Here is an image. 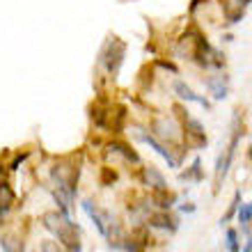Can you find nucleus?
<instances>
[{"instance_id":"1","label":"nucleus","mask_w":252,"mask_h":252,"mask_svg":"<svg viewBox=\"0 0 252 252\" xmlns=\"http://www.w3.org/2000/svg\"><path fill=\"white\" fill-rule=\"evenodd\" d=\"M41 222L46 229L58 236L62 246H64L66 252H80L83 246H80V236H78V227L71 222L69 216H64L62 211H46L41 216Z\"/></svg>"},{"instance_id":"2","label":"nucleus","mask_w":252,"mask_h":252,"mask_svg":"<svg viewBox=\"0 0 252 252\" xmlns=\"http://www.w3.org/2000/svg\"><path fill=\"white\" fill-rule=\"evenodd\" d=\"M78 174H80V167L76 165H66V163H60L51 170V177L55 181V190L66 195L69 199L76 197V184H78Z\"/></svg>"},{"instance_id":"3","label":"nucleus","mask_w":252,"mask_h":252,"mask_svg":"<svg viewBox=\"0 0 252 252\" xmlns=\"http://www.w3.org/2000/svg\"><path fill=\"white\" fill-rule=\"evenodd\" d=\"M124 53H126V44L120 39H110L106 44V48H103V53H101V64L108 69V73H117L120 71V64L122 60H124Z\"/></svg>"},{"instance_id":"4","label":"nucleus","mask_w":252,"mask_h":252,"mask_svg":"<svg viewBox=\"0 0 252 252\" xmlns=\"http://www.w3.org/2000/svg\"><path fill=\"white\" fill-rule=\"evenodd\" d=\"M133 135H135V140H140V142H145V145H149L154 149V152L158 154V156H163V158L167 160V165L170 167H179V158L172 154V149H167L163 142H158V140L154 138L152 133L142 131V128H133Z\"/></svg>"},{"instance_id":"5","label":"nucleus","mask_w":252,"mask_h":252,"mask_svg":"<svg viewBox=\"0 0 252 252\" xmlns=\"http://www.w3.org/2000/svg\"><path fill=\"white\" fill-rule=\"evenodd\" d=\"M83 211L90 216V218L94 220V225H96V229H99V234L101 236H108V232H110V227H113V222L115 220L110 218V213L108 211H101L96 204H92L90 199H83Z\"/></svg>"},{"instance_id":"6","label":"nucleus","mask_w":252,"mask_h":252,"mask_svg":"<svg viewBox=\"0 0 252 252\" xmlns=\"http://www.w3.org/2000/svg\"><path fill=\"white\" fill-rule=\"evenodd\" d=\"M152 131L154 135H158V138L167 140V142H179L181 138V126L172 120V117H158V120L152 124Z\"/></svg>"},{"instance_id":"7","label":"nucleus","mask_w":252,"mask_h":252,"mask_svg":"<svg viewBox=\"0 0 252 252\" xmlns=\"http://www.w3.org/2000/svg\"><path fill=\"white\" fill-rule=\"evenodd\" d=\"M184 135H186V142L190 147H206V133H204V126L199 124L197 120H192L190 115L184 117Z\"/></svg>"},{"instance_id":"8","label":"nucleus","mask_w":252,"mask_h":252,"mask_svg":"<svg viewBox=\"0 0 252 252\" xmlns=\"http://www.w3.org/2000/svg\"><path fill=\"white\" fill-rule=\"evenodd\" d=\"M147 225L156 227V229H165V232H177V218L170 216L167 211H158V213H149L147 216Z\"/></svg>"},{"instance_id":"9","label":"nucleus","mask_w":252,"mask_h":252,"mask_svg":"<svg viewBox=\"0 0 252 252\" xmlns=\"http://www.w3.org/2000/svg\"><path fill=\"white\" fill-rule=\"evenodd\" d=\"M206 87L211 92L213 99H225L227 92H229V83H227V76L225 73H216V76H209L206 78Z\"/></svg>"},{"instance_id":"10","label":"nucleus","mask_w":252,"mask_h":252,"mask_svg":"<svg viewBox=\"0 0 252 252\" xmlns=\"http://www.w3.org/2000/svg\"><path fill=\"white\" fill-rule=\"evenodd\" d=\"M174 92H177V96H179L181 101H188V103H199L202 108H211V103H209L204 96H199V94L192 92L184 80H177V83H174Z\"/></svg>"},{"instance_id":"11","label":"nucleus","mask_w":252,"mask_h":252,"mask_svg":"<svg viewBox=\"0 0 252 252\" xmlns=\"http://www.w3.org/2000/svg\"><path fill=\"white\" fill-rule=\"evenodd\" d=\"M154 206H158L160 211H170L174 204H177V195L172 190H167V188H160V190H152L149 195Z\"/></svg>"},{"instance_id":"12","label":"nucleus","mask_w":252,"mask_h":252,"mask_svg":"<svg viewBox=\"0 0 252 252\" xmlns=\"http://www.w3.org/2000/svg\"><path fill=\"white\" fill-rule=\"evenodd\" d=\"M142 184L145 186H149L152 190H160V188H167L165 184V177L156 170V167H142Z\"/></svg>"},{"instance_id":"13","label":"nucleus","mask_w":252,"mask_h":252,"mask_svg":"<svg viewBox=\"0 0 252 252\" xmlns=\"http://www.w3.org/2000/svg\"><path fill=\"white\" fill-rule=\"evenodd\" d=\"M14 199H16V195H14L12 186H9L7 181H0V218H2L9 209H12Z\"/></svg>"},{"instance_id":"14","label":"nucleus","mask_w":252,"mask_h":252,"mask_svg":"<svg viewBox=\"0 0 252 252\" xmlns=\"http://www.w3.org/2000/svg\"><path fill=\"white\" fill-rule=\"evenodd\" d=\"M108 149H110L113 154H120V156H124V158L131 160V163H140V156L133 152V149L126 145V142H110V145H108Z\"/></svg>"},{"instance_id":"15","label":"nucleus","mask_w":252,"mask_h":252,"mask_svg":"<svg viewBox=\"0 0 252 252\" xmlns=\"http://www.w3.org/2000/svg\"><path fill=\"white\" fill-rule=\"evenodd\" d=\"M236 218H239L241 227L243 229H248L252 222V202H248V204H239V211H236Z\"/></svg>"},{"instance_id":"16","label":"nucleus","mask_w":252,"mask_h":252,"mask_svg":"<svg viewBox=\"0 0 252 252\" xmlns=\"http://www.w3.org/2000/svg\"><path fill=\"white\" fill-rule=\"evenodd\" d=\"M0 246L5 252H21L23 250V241L16 239V236H2L0 239Z\"/></svg>"},{"instance_id":"17","label":"nucleus","mask_w":252,"mask_h":252,"mask_svg":"<svg viewBox=\"0 0 252 252\" xmlns=\"http://www.w3.org/2000/svg\"><path fill=\"white\" fill-rule=\"evenodd\" d=\"M239 204H241V190L234 192V199H232V204H229V209H227V213L220 218V222L225 225V222H229V220L236 216V211H239Z\"/></svg>"},{"instance_id":"18","label":"nucleus","mask_w":252,"mask_h":252,"mask_svg":"<svg viewBox=\"0 0 252 252\" xmlns=\"http://www.w3.org/2000/svg\"><path fill=\"white\" fill-rule=\"evenodd\" d=\"M181 179H192V181H202V160L199 158H195L192 160V167L188 170V172H184L181 174Z\"/></svg>"},{"instance_id":"19","label":"nucleus","mask_w":252,"mask_h":252,"mask_svg":"<svg viewBox=\"0 0 252 252\" xmlns=\"http://www.w3.org/2000/svg\"><path fill=\"white\" fill-rule=\"evenodd\" d=\"M227 250L229 252H241V246H239V232L236 229H227Z\"/></svg>"},{"instance_id":"20","label":"nucleus","mask_w":252,"mask_h":252,"mask_svg":"<svg viewBox=\"0 0 252 252\" xmlns=\"http://www.w3.org/2000/svg\"><path fill=\"white\" fill-rule=\"evenodd\" d=\"M115 181H117V172H115L113 167H103L101 170V184L103 186H113Z\"/></svg>"},{"instance_id":"21","label":"nucleus","mask_w":252,"mask_h":252,"mask_svg":"<svg viewBox=\"0 0 252 252\" xmlns=\"http://www.w3.org/2000/svg\"><path fill=\"white\" fill-rule=\"evenodd\" d=\"M39 250L41 252H62V248L58 246V241H44Z\"/></svg>"},{"instance_id":"22","label":"nucleus","mask_w":252,"mask_h":252,"mask_svg":"<svg viewBox=\"0 0 252 252\" xmlns=\"http://www.w3.org/2000/svg\"><path fill=\"white\" fill-rule=\"evenodd\" d=\"M28 156H30V152H23V154H19V156H16V158H14L12 163H9V170H19V165H21V163H23V160L28 158Z\"/></svg>"},{"instance_id":"23","label":"nucleus","mask_w":252,"mask_h":252,"mask_svg":"<svg viewBox=\"0 0 252 252\" xmlns=\"http://www.w3.org/2000/svg\"><path fill=\"white\" fill-rule=\"evenodd\" d=\"M158 64H160V66H165V69H170V71H172V73H177V71H179V69H177V66H174L172 62H163V60H160Z\"/></svg>"},{"instance_id":"24","label":"nucleus","mask_w":252,"mask_h":252,"mask_svg":"<svg viewBox=\"0 0 252 252\" xmlns=\"http://www.w3.org/2000/svg\"><path fill=\"white\" fill-rule=\"evenodd\" d=\"M192 211H195V206H192V204H184V206H181V213H192Z\"/></svg>"},{"instance_id":"25","label":"nucleus","mask_w":252,"mask_h":252,"mask_svg":"<svg viewBox=\"0 0 252 252\" xmlns=\"http://www.w3.org/2000/svg\"><path fill=\"white\" fill-rule=\"evenodd\" d=\"M248 156H250V160H252V145H250V149H248Z\"/></svg>"}]
</instances>
